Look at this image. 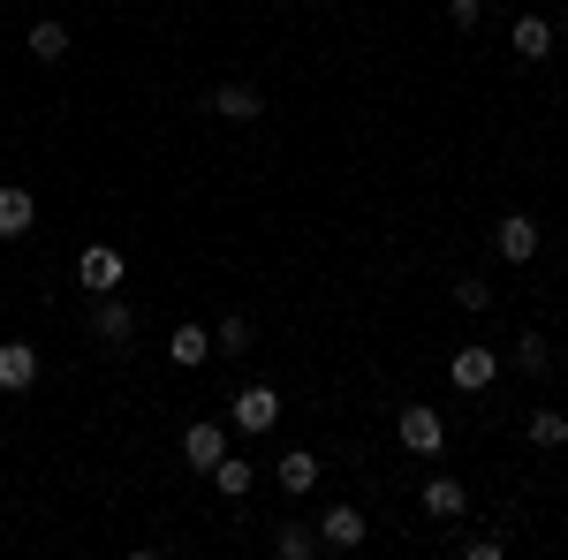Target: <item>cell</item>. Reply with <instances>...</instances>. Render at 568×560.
<instances>
[{
    "label": "cell",
    "instance_id": "cell-18",
    "mask_svg": "<svg viewBox=\"0 0 568 560\" xmlns=\"http://www.w3.org/2000/svg\"><path fill=\"white\" fill-rule=\"evenodd\" d=\"M273 553H281V560H311V553H318V538H311L304 522H281V530H273Z\"/></svg>",
    "mask_w": 568,
    "mask_h": 560
},
{
    "label": "cell",
    "instance_id": "cell-11",
    "mask_svg": "<svg viewBox=\"0 0 568 560\" xmlns=\"http://www.w3.org/2000/svg\"><path fill=\"white\" fill-rule=\"evenodd\" d=\"M213 492H227V500H251V485H258V470H251V455H235V447H227V455H220L213 470Z\"/></svg>",
    "mask_w": 568,
    "mask_h": 560
},
{
    "label": "cell",
    "instance_id": "cell-4",
    "mask_svg": "<svg viewBox=\"0 0 568 560\" xmlns=\"http://www.w3.org/2000/svg\"><path fill=\"white\" fill-rule=\"evenodd\" d=\"M538 243H546V235H538V220H530V213H508L500 227H493V251H500V265H530V258H538Z\"/></svg>",
    "mask_w": 568,
    "mask_h": 560
},
{
    "label": "cell",
    "instance_id": "cell-19",
    "mask_svg": "<svg viewBox=\"0 0 568 560\" xmlns=\"http://www.w3.org/2000/svg\"><path fill=\"white\" fill-rule=\"evenodd\" d=\"M530 447H568V417L561 409H538V417H530Z\"/></svg>",
    "mask_w": 568,
    "mask_h": 560
},
{
    "label": "cell",
    "instance_id": "cell-13",
    "mask_svg": "<svg viewBox=\"0 0 568 560\" xmlns=\"http://www.w3.org/2000/svg\"><path fill=\"white\" fill-rule=\"evenodd\" d=\"M205 356H213V326H175V334H168V364H175V371H197Z\"/></svg>",
    "mask_w": 568,
    "mask_h": 560
},
{
    "label": "cell",
    "instance_id": "cell-8",
    "mask_svg": "<svg viewBox=\"0 0 568 560\" xmlns=\"http://www.w3.org/2000/svg\"><path fill=\"white\" fill-rule=\"evenodd\" d=\"M31 220H39V197H31L23 182H0V243L31 235Z\"/></svg>",
    "mask_w": 568,
    "mask_h": 560
},
{
    "label": "cell",
    "instance_id": "cell-14",
    "mask_svg": "<svg viewBox=\"0 0 568 560\" xmlns=\"http://www.w3.org/2000/svg\"><path fill=\"white\" fill-rule=\"evenodd\" d=\"M213 106L227 114V122H258V114H265V91L258 84H213Z\"/></svg>",
    "mask_w": 568,
    "mask_h": 560
},
{
    "label": "cell",
    "instance_id": "cell-24",
    "mask_svg": "<svg viewBox=\"0 0 568 560\" xmlns=\"http://www.w3.org/2000/svg\"><path fill=\"white\" fill-rule=\"evenodd\" d=\"M554 31H561V39H568V16H561V23H554Z\"/></svg>",
    "mask_w": 568,
    "mask_h": 560
},
{
    "label": "cell",
    "instance_id": "cell-6",
    "mask_svg": "<svg viewBox=\"0 0 568 560\" xmlns=\"http://www.w3.org/2000/svg\"><path fill=\"white\" fill-rule=\"evenodd\" d=\"M31 387H39V348L0 342V394H31Z\"/></svg>",
    "mask_w": 568,
    "mask_h": 560
},
{
    "label": "cell",
    "instance_id": "cell-23",
    "mask_svg": "<svg viewBox=\"0 0 568 560\" xmlns=\"http://www.w3.org/2000/svg\"><path fill=\"white\" fill-rule=\"evenodd\" d=\"M478 16H485L478 0H447V23H455V31H478Z\"/></svg>",
    "mask_w": 568,
    "mask_h": 560
},
{
    "label": "cell",
    "instance_id": "cell-21",
    "mask_svg": "<svg viewBox=\"0 0 568 560\" xmlns=\"http://www.w3.org/2000/svg\"><path fill=\"white\" fill-rule=\"evenodd\" d=\"M455 303H463V310H493V281L463 273V281H455Z\"/></svg>",
    "mask_w": 568,
    "mask_h": 560
},
{
    "label": "cell",
    "instance_id": "cell-12",
    "mask_svg": "<svg viewBox=\"0 0 568 560\" xmlns=\"http://www.w3.org/2000/svg\"><path fill=\"white\" fill-rule=\"evenodd\" d=\"M554 39H561V31H554L546 16H516V23H508V45H516L524 61H546V53H554Z\"/></svg>",
    "mask_w": 568,
    "mask_h": 560
},
{
    "label": "cell",
    "instance_id": "cell-20",
    "mask_svg": "<svg viewBox=\"0 0 568 560\" xmlns=\"http://www.w3.org/2000/svg\"><path fill=\"white\" fill-rule=\"evenodd\" d=\"M31 53L39 61H61L69 53V23H31Z\"/></svg>",
    "mask_w": 568,
    "mask_h": 560
},
{
    "label": "cell",
    "instance_id": "cell-2",
    "mask_svg": "<svg viewBox=\"0 0 568 560\" xmlns=\"http://www.w3.org/2000/svg\"><path fill=\"white\" fill-rule=\"evenodd\" d=\"M227 425L243 431V439L273 431V425H281V394H273V387H235V401H227Z\"/></svg>",
    "mask_w": 568,
    "mask_h": 560
},
{
    "label": "cell",
    "instance_id": "cell-5",
    "mask_svg": "<svg viewBox=\"0 0 568 560\" xmlns=\"http://www.w3.org/2000/svg\"><path fill=\"white\" fill-rule=\"evenodd\" d=\"M447 379H455V387L463 394H485L493 387V379H500V356H493V348H455V356H447Z\"/></svg>",
    "mask_w": 568,
    "mask_h": 560
},
{
    "label": "cell",
    "instance_id": "cell-15",
    "mask_svg": "<svg viewBox=\"0 0 568 560\" xmlns=\"http://www.w3.org/2000/svg\"><path fill=\"white\" fill-rule=\"evenodd\" d=\"M463 508H470V492H463L455 477H425V516L433 522H455Z\"/></svg>",
    "mask_w": 568,
    "mask_h": 560
},
{
    "label": "cell",
    "instance_id": "cell-7",
    "mask_svg": "<svg viewBox=\"0 0 568 560\" xmlns=\"http://www.w3.org/2000/svg\"><path fill=\"white\" fill-rule=\"evenodd\" d=\"M220 455H227V425H205V417L182 425V462H190V470H213Z\"/></svg>",
    "mask_w": 568,
    "mask_h": 560
},
{
    "label": "cell",
    "instance_id": "cell-16",
    "mask_svg": "<svg viewBox=\"0 0 568 560\" xmlns=\"http://www.w3.org/2000/svg\"><path fill=\"white\" fill-rule=\"evenodd\" d=\"M281 492H296V500H304L311 485H318V455H311V447H288V455H281Z\"/></svg>",
    "mask_w": 568,
    "mask_h": 560
},
{
    "label": "cell",
    "instance_id": "cell-1",
    "mask_svg": "<svg viewBox=\"0 0 568 560\" xmlns=\"http://www.w3.org/2000/svg\"><path fill=\"white\" fill-rule=\"evenodd\" d=\"M394 431H402V447H409V455H425V462H433V455H447V417H439V409H425V401H409V409L394 417Z\"/></svg>",
    "mask_w": 568,
    "mask_h": 560
},
{
    "label": "cell",
    "instance_id": "cell-17",
    "mask_svg": "<svg viewBox=\"0 0 568 560\" xmlns=\"http://www.w3.org/2000/svg\"><path fill=\"white\" fill-rule=\"evenodd\" d=\"M251 342H258V326H251L243 310H235V318H220V326H213V348H220V356H243Z\"/></svg>",
    "mask_w": 568,
    "mask_h": 560
},
{
    "label": "cell",
    "instance_id": "cell-3",
    "mask_svg": "<svg viewBox=\"0 0 568 560\" xmlns=\"http://www.w3.org/2000/svg\"><path fill=\"white\" fill-rule=\"evenodd\" d=\"M122 273H130V265H122V251H114V243H84L77 281H84L91 296H114V288H122Z\"/></svg>",
    "mask_w": 568,
    "mask_h": 560
},
{
    "label": "cell",
    "instance_id": "cell-22",
    "mask_svg": "<svg viewBox=\"0 0 568 560\" xmlns=\"http://www.w3.org/2000/svg\"><path fill=\"white\" fill-rule=\"evenodd\" d=\"M516 364H524V371H546V364H554L546 334H524V342H516Z\"/></svg>",
    "mask_w": 568,
    "mask_h": 560
},
{
    "label": "cell",
    "instance_id": "cell-9",
    "mask_svg": "<svg viewBox=\"0 0 568 560\" xmlns=\"http://www.w3.org/2000/svg\"><path fill=\"white\" fill-rule=\"evenodd\" d=\"M91 334H99L106 348H130L136 318H130V303H122V288H114V296H99V310H91Z\"/></svg>",
    "mask_w": 568,
    "mask_h": 560
},
{
    "label": "cell",
    "instance_id": "cell-10",
    "mask_svg": "<svg viewBox=\"0 0 568 560\" xmlns=\"http://www.w3.org/2000/svg\"><path fill=\"white\" fill-rule=\"evenodd\" d=\"M318 546L356 553V546H364V508H326V516H318Z\"/></svg>",
    "mask_w": 568,
    "mask_h": 560
}]
</instances>
